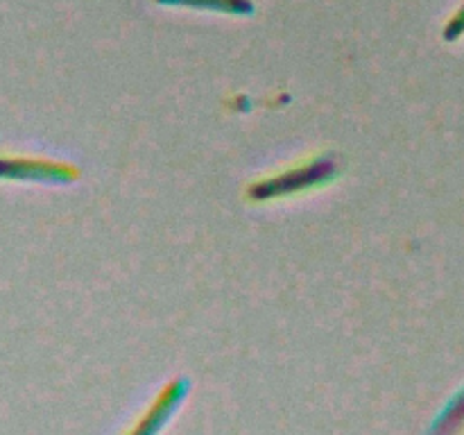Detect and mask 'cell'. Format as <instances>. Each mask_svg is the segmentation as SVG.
I'll return each mask as SVG.
<instances>
[{"instance_id": "cell-5", "label": "cell", "mask_w": 464, "mask_h": 435, "mask_svg": "<svg viewBox=\"0 0 464 435\" xmlns=\"http://www.w3.org/2000/svg\"><path fill=\"white\" fill-rule=\"evenodd\" d=\"M442 34H444V41H458L464 34V0H462L460 7L456 9V14L449 18V23L444 25Z\"/></svg>"}, {"instance_id": "cell-1", "label": "cell", "mask_w": 464, "mask_h": 435, "mask_svg": "<svg viewBox=\"0 0 464 435\" xmlns=\"http://www.w3.org/2000/svg\"><path fill=\"white\" fill-rule=\"evenodd\" d=\"M338 175V159L334 154H317V157L299 161L297 166H290L276 175L263 177L254 181L247 188V198L252 202H272V199L293 198L304 190L320 188L329 184Z\"/></svg>"}, {"instance_id": "cell-4", "label": "cell", "mask_w": 464, "mask_h": 435, "mask_svg": "<svg viewBox=\"0 0 464 435\" xmlns=\"http://www.w3.org/2000/svg\"><path fill=\"white\" fill-rule=\"evenodd\" d=\"M464 429V388L449 399L429 429V435H458Z\"/></svg>"}, {"instance_id": "cell-3", "label": "cell", "mask_w": 464, "mask_h": 435, "mask_svg": "<svg viewBox=\"0 0 464 435\" xmlns=\"http://www.w3.org/2000/svg\"><path fill=\"white\" fill-rule=\"evenodd\" d=\"M154 3L168 5V7H188L213 14H229V16H249V14H254L252 0H154Z\"/></svg>"}, {"instance_id": "cell-2", "label": "cell", "mask_w": 464, "mask_h": 435, "mask_svg": "<svg viewBox=\"0 0 464 435\" xmlns=\"http://www.w3.org/2000/svg\"><path fill=\"white\" fill-rule=\"evenodd\" d=\"M190 383L188 379H172L161 392L154 397V401L150 403L148 411L139 417L134 426L130 429L127 435H159L168 426V421L172 420V415L177 412V408L184 403V399L188 397Z\"/></svg>"}]
</instances>
